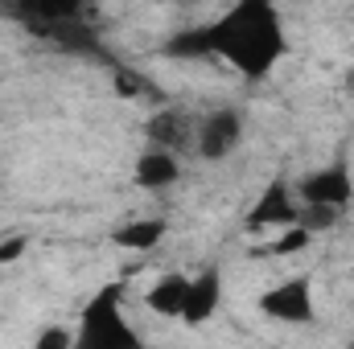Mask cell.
Instances as JSON below:
<instances>
[{
    "label": "cell",
    "instance_id": "1",
    "mask_svg": "<svg viewBox=\"0 0 354 349\" xmlns=\"http://www.w3.org/2000/svg\"><path fill=\"white\" fill-rule=\"evenodd\" d=\"M284 25L276 8L264 0H243L227 8L218 21L174 33L165 41L169 58H223L243 79H264L268 70L284 58Z\"/></svg>",
    "mask_w": 354,
    "mask_h": 349
},
{
    "label": "cell",
    "instance_id": "2",
    "mask_svg": "<svg viewBox=\"0 0 354 349\" xmlns=\"http://www.w3.org/2000/svg\"><path fill=\"white\" fill-rule=\"evenodd\" d=\"M120 292H124L120 283H107L87 300V308L79 317L75 349H145V337L124 317Z\"/></svg>",
    "mask_w": 354,
    "mask_h": 349
},
{
    "label": "cell",
    "instance_id": "3",
    "mask_svg": "<svg viewBox=\"0 0 354 349\" xmlns=\"http://www.w3.org/2000/svg\"><path fill=\"white\" fill-rule=\"evenodd\" d=\"M260 312L272 321H284V325H313L317 321V308H313V288L305 275H292L276 288H268L260 296Z\"/></svg>",
    "mask_w": 354,
    "mask_h": 349
},
{
    "label": "cell",
    "instance_id": "4",
    "mask_svg": "<svg viewBox=\"0 0 354 349\" xmlns=\"http://www.w3.org/2000/svg\"><path fill=\"white\" fill-rule=\"evenodd\" d=\"M297 193L305 197V206H326V210H346L354 197V181H351V169L346 165H330L322 173H309Z\"/></svg>",
    "mask_w": 354,
    "mask_h": 349
},
{
    "label": "cell",
    "instance_id": "5",
    "mask_svg": "<svg viewBox=\"0 0 354 349\" xmlns=\"http://www.w3.org/2000/svg\"><path fill=\"white\" fill-rule=\"evenodd\" d=\"M239 140H243V115H239L235 107L214 111V115L198 128V152H202L206 161H223V157H231Z\"/></svg>",
    "mask_w": 354,
    "mask_h": 349
},
{
    "label": "cell",
    "instance_id": "6",
    "mask_svg": "<svg viewBox=\"0 0 354 349\" xmlns=\"http://www.w3.org/2000/svg\"><path fill=\"white\" fill-rule=\"evenodd\" d=\"M297 222H301V210H297V201H292L284 181H272L256 197V206L248 210V226L252 230H276V226H297Z\"/></svg>",
    "mask_w": 354,
    "mask_h": 349
},
{
    "label": "cell",
    "instance_id": "7",
    "mask_svg": "<svg viewBox=\"0 0 354 349\" xmlns=\"http://www.w3.org/2000/svg\"><path fill=\"white\" fill-rule=\"evenodd\" d=\"M218 304H223V275H218V267H206L202 275L189 279V300H185L181 321L185 325H206L218 312Z\"/></svg>",
    "mask_w": 354,
    "mask_h": 349
},
{
    "label": "cell",
    "instance_id": "8",
    "mask_svg": "<svg viewBox=\"0 0 354 349\" xmlns=\"http://www.w3.org/2000/svg\"><path fill=\"white\" fill-rule=\"evenodd\" d=\"M145 136L161 148V152H174L189 144V119L177 111V107H161L149 123H145Z\"/></svg>",
    "mask_w": 354,
    "mask_h": 349
},
{
    "label": "cell",
    "instance_id": "9",
    "mask_svg": "<svg viewBox=\"0 0 354 349\" xmlns=\"http://www.w3.org/2000/svg\"><path fill=\"white\" fill-rule=\"evenodd\" d=\"M185 300H189V279L185 275H165L149 288L145 304L157 312V317H181L185 312Z\"/></svg>",
    "mask_w": 354,
    "mask_h": 349
},
{
    "label": "cell",
    "instance_id": "10",
    "mask_svg": "<svg viewBox=\"0 0 354 349\" xmlns=\"http://www.w3.org/2000/svg\"><path fill=\"white\" fill-rule=\"evenodd\" d=\"M177 177H181V165H177L174 152L153 148L136 161V185H145V189H169Z\"/></svg>",
    "mask_w": 354,
    "mask_h": 349
},
{
    "label": "cell",
    "instance_id": "11",
    "mask_svg": "<svg viewBox=\"0 0 354 349\" xmlns=\"http://www.w3.org/2000/svg\"><path fill=\"white\" fill-rule=\"evenodd\" d=\"M161 239H165V218H140V222H128L111 235V243L124 251H153Z\"/></svg>",
    "mask_w": 354,
    "mask_h": 349
},
{
    "label": "cell",
    "instance_id": "12",
    "mask_svg": "<svg viewBox=\"0 0 354 349\" xmlns=\"http://www.w3.org/2000/svg\"><path fill=\"white\" fill-rule=\"evenodd\" d=\"M338 214H342V210H326V206H305V214H301V222H297V226H301V230H305V235L313 239L317 230H330V226L338 222Z\"/></svg>",
    "mask_w": 354,
    "mask_h": 349
},
{
    "label": "cell",
    "instance_id": "13",
    "mask_svg": "<svg viewBox=\"0 0 354 349\" xmlns=\"http://www.w3.org/2000/svg\"><path fill=\"white\" fill-rule=\"evenodd\" d=\"M301 247H309V235H305V230H301V226H297V230H288V235H284V239H276V243H272V247H268L264 255H297V251H301Z\"/></svg>",
    "mask_w": 354,
    "mask_h": 349
},
{
    "label": "cell",
    "instance_id": "14",
    "mask_svg": "<svg viewBox=\"0 0 354 349\" xmlns=\"http://www.w3.org/2000/svg\"><path fill=\"white\" fill-rule=\"evenodd\" d=\"M33 349H75V333L62 329V325H50V329L37 337V346Z\"/></svg>",
    "mask_w": 354,
    "mask_h": 349
},
{
    "label": "cell",
    "instance_id": "15",
    "mask_svg": "<svg viewBox=\"0 0 354 349\" xmlns=\"http://www.w3.org/2000/svg\"><path fill=\"white\" fill-rule=\"evenodd\" d=\"M21 251H25V239H8V243L0 247V263H12Z\"/></svg>",
    "mask_w": 354,
    "mask_h": 349
},
{
    "label": "cell",
    "instance_id": "16",
    "mask_svg": "<svg viewBox=\"0 0 354 349\" xmlns=\"http://www.w3.org/2000/svg\"><path fill=\"white\" fill-rule=\"evenodd\" d=\"M346 90H351V94H354V70H351V74H346Z\"/></svg>",
    "mask_w": 354,
    "mask_h": 349
}]
</instances>
